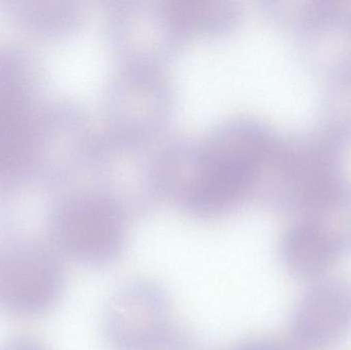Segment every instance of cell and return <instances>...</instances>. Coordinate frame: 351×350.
I'll return each instance as SVG.
<instances>
[{
    "instance_id": "cell-1",
    "label": "cell",
    "mask_w": 351,
    "mask_h": 350,
    "mask_svg": "<svg viewBox=\"0 0 351 350\" xmlns=\"http://www.w3.org/2000/svg\"><path fill=\"white\" fill-rule=\"evenodd\" d=\"M103 328L113 350L185 349L166 291L146 279L125 284L113 294Z\"/></svg>"
},
{
    "instance_id": "cell-3",
    "label": "cell",
    "mask_w": 351,
    "mask_h": 350,
    "mask_svg": "<svg viewBox=\"0 0 351 350\" xmlns=\"http://www.w3.org/2000/svg\"><path fill=\"white\" fill-rule=\"evenodd\" d=\"M228 350H278L272 345L259 340L241 341L237 345H233Z\"/></svg>"
},
{
    "instance_id": "cell-2",
    "label": "cell",
    "mask_w": 351,
    "mask_h": 350,
    "mask_svg": "<svg viewBox=\"0 0 351 350\" xmlns=\"http://www.w3.org/2000/svg\"><path fill=\"white\" fill-rule=\"evenodd\" d=\"M61 255L30 242L0 246V312L30 318L43 316L63 293Z\"/></svg>"
}]
</instances>
